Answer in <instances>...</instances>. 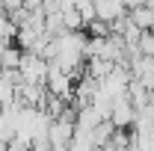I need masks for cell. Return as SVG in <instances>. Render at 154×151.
<instances>
[{
    "mask_svg": "<svg viewBox=\"0 0 154 151\" xmlns=\"http://www.w3.org/2000/svg\"><path fill=\"white\" fill-rule=\"evenodd\" d=\"M95 151H116L113 145H101V148H95Z\"/></svg>",
    "mask_w": 154,
    "mask_h": 151,
    "instance_id": "obj_11",
    "label": "cell"
},
{
    "mask_svg": "<svg viewBox=\"0 0 154 151\" xmlns=\"http://www.w3.org/2000/svg\"><path fill=\"white\" fill-rule=\"evenodd\" d=\"M110 145H113L116 151H125L134 145V136H131V131H113V136H110Z\"/></svg>",
    "mask_w": 154,
    "mask_h": 151,
    "instance_id": "obj_6",
    "label": "cell"
},
{
    "mask_svg": "<svg viewBox=\"0 0 154 151\" xmlns=\"http://www.w3.org/2000/svg\"><path fill=\"white\" fill-rule=\"evenodd\" d=\"M128 21L134 24L136 30H142V33H148L154 24V9L151 6H139V9H131L128 12Z\"/></svg>",
    "mask_w": 154,
    "mask_h": 151,
    "instance_id": "obj_3",
    "label": "cell"
},
{
    "mask_svg": "<svg viewBox=\"0 0 154 151\" xmlns=\"http://www.w3.org/2000/svg\"><path fill=\"white\" fill-rule=\"evenodd\" d=\"M15 33H18V27L9 21V15H0V42L15 45Z\"/></svg>",
    "mask_w": 154,
    "mask_h": 151,
    "instance_id": "obj_7",
    "label": "cell"
},
{
    "mask_svg": "<svg viewBox=\"0 0 154 151\" xmlns=\"http://www.w3.org/2000/svg\"><path fill=\"white\" fill-rule=\"evenodd\" d=\"M0 3H3V9H6V15H9V12H15V9H21V6H24V0H0Z\"/></svg>",
    "mask_w": 154,
    "mask_h": 151,
    "instance_id": "obj_10",
    "label": "cell"
},
{
    "mask_svg": "<svg viewBox=\"0 0 154 151\" xmlns=\"http://www.w3.org/2000/svg\"><path fill=\"white\" fill-rule=\"evenodd\" d=\"M134 119H136V110L128 98H119L113 101V110H110V125L116 131H131L134 128Z\"/></svg>",
    "mask_w": 154,
    "mask_h": 151,
    "instance_id": "obj_2",
    "label": "cell"
},
{
    "mask_svg": "<svg viewBox=\"0 0 154 151\" xmlns=\"http://www.w3.org/2000/svg\"><path fill=\"white\" fill-rule=\"evenodd\" d=\"M18 65H21V51L15 45L0 51V71H18Z\"/></svg>",
    "mask_w": 154,
    "mask_h": 151,
    "instance_id": "obj_4",
    "label": "cell"
},
{
    "mask_svg": "<svg viewBox=\"0 0 154 151\" xmlns=\"http://www.w3.org/2000/svg\"><path fill=\"white\" fill-rule=\"evenodd\" d=\"M139 36H142V30H136L134 24L128 21V24H125V30H122V42H125V48H134L136 42H139Z\"/></svg>",
    "mask_w": 154,
    "mask_h": 151,
    "instance_id": "obj_8",
    "label": "cell"
},
{
    "mask_svg": "<svg viewBox=\"0 0 154 151\" xmlns=\"http://www.w3.org/2000/svg\"><path fill=\"white\" fill-rule=\"evenodd\" d=\"M136 51H139V57H154V36L151 33H142V36H139Z\"/></svg>",
    "mask_w": 154,
    "mask_h": 151,
    "instance_id": "obj_9",
    "label": "cell"
},
{
    "mask_svg": "<svg viewBox=\"0 0 154 151\" xmlns=\"http://www.w3.org/2000/svg\"><path fill=\"white\" fill-rule=\"evenodd\" d=\"M24 83L30 86H45V77H48V62L36 54H21V65H18Z\"/></svg>",
    "mask_w": 154,
    "mask_h": 151,
    "instance_id": "obj_1",
    "label": "cell"
},
{
    "mask_svg": "<svg viewBox=\"0 0 154 151\" xmlns=\"http://www.w3.org/2000/svg\"><path fill=\"white\" fill-rule=\"evenodd\" d=\"M0 151H3V148H0Z\"/></svg>",
    "mask_w": 154,
    "mask_h": 151,
    "instance_id": "obj_12",
    "label": "cell"
},
{
    "mask_svg": "<svg viewBox=\"0 0 154 151\" xmlns=\"http://www.w3.org/2000/svg\"><path fill=\"white\" fill-rule=\"evenodd\" d=\"M113 125L110 122H101V125H95L92 131H89V139H92V145L95 148H101V145H110V136H113Z\"/></svg>",
    "mask_w": 154,
    "mask_h": 151,
    "instance_id": "obj_5",
    "label": "cell"
}]
</instances>
